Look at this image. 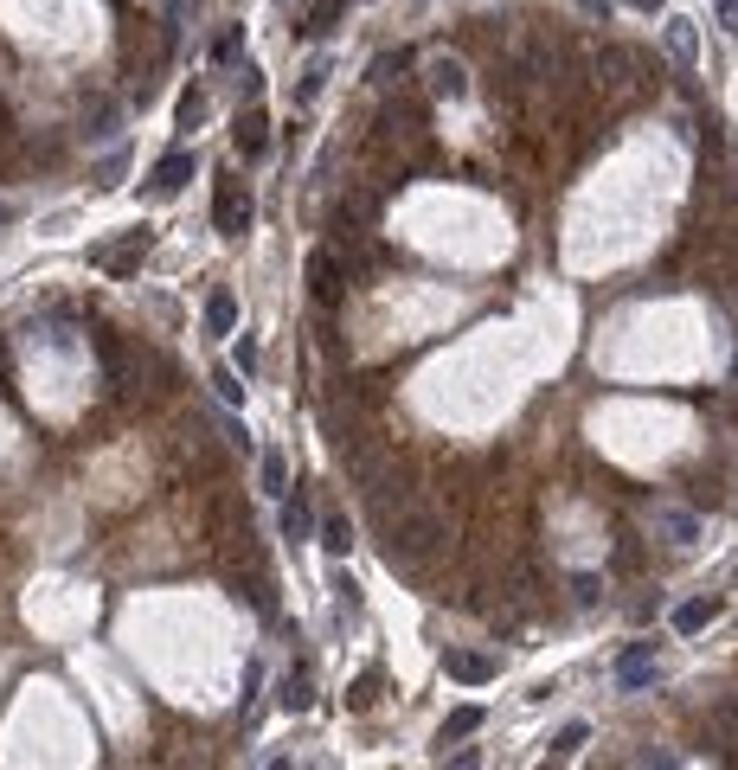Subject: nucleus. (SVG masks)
Segmentation results:
<instances>
[{"instance_id": "nucleus-1", "label": "nucleus", "mask_w": 738, "mask_h": 770, "mask_svg": "<svg viewBox=\"0 0 738 770\" xmlns=\"http://www.w3.org/2000/svg\"><path fill=\"white\" fill-rule=\"evenodd\" d=\"M251 219H257L251 187H244L238 174H225L219 187H212V231H219V238H244V231H251Z\"/></svg>"}, {"instance_id": "nucleus-2", "label": "nucleus", "mask_w": 738, "mask_h": 770, "mask_svg": "<svg viewBox=\"0 0 738 770\" xmlns=\"http://www.w3.org/2000/svg\"><path fill=\"white\" fill-rule=\"evenodd\" d=\"M347 283H353L347 257H334V251H315V257H309V289H315V302H321V308L341 302V296H347Z\"/></svg>"}, {"instance_id": "nucleus-3", "label": "nucleus", "mask_w": 738, "mask_h": 770, "mask_svg": "<svg viewBox=\"0 0 738 770\" xmlns=\"http://www.w3.org/2000/svg\"><path fill=\"white\" fill-rule=\"evenodd\" d=\"M148 251H155V231L135 225V231H122V244H103L97 264L110 270V276H129V270H142V257H148Z\"/></svg>"}, {"instance_id": "nucleus-4", "label": "nucleus", "mask_w": 738, "mask_h": 770, "mask_svg": "<svg viewBox=\"0 0 738 770\" xmlns=\"http://www.w3.org/2000/svg\"><path fill=\"white\" fill-rule=\"evenodd\" d=\"M187 180H193V148L161 154L155 174H148V199H174V193H187Z\"/></svg>"}, {"instance_id": "nucleus-5", "label": "nucleus", "mask_w": 738, "mask_h": 770, "mask_svg": "<svg viewBox=\"0 0 738 770\" xmlns=\"http://www.w3.org/2000/svg\"><path fill=\"white\" fill-rule=\"evenodd\" d=\"M642 71H649V65H642V52H629V45H604V52H597V77H604V90H629Z\"/></svg>"}, {"instance_id": "nucleus-6", "label": "nucleus", "mask_w": 738, "mask_h": 770, "mask_svg": "<svg viewBox=\"0 0 738 770\" xmlns=\"http://www.w3.org/2000/svg\"><path fill=\"white\" fill-rule=\"evenodd\" d=\"M232 154H238V161H264V154H270V116L257 110V103L238 116V129H232Z\"/></svg>"}, {"instance_id": "nucleus-7", "label": "nucleus", "mask_w": 738, "mask_h": 770, "mask_svg": "<svg viewBox=\"0 0 738 770\" xmlns=\"http://www.w3.org/2000/svg\"><path fill=\"white\" fill-rule=\"evenodd\" d=\"M276 706H283V713H309V706H315V668H309V661H296V668L283 674Z\"/></svg>"}, {"instance_id": "nucleus-8", "label": "nucleus", "mask_w": 738, "mask_h": 770, "mask_svg": "<svg viewBox=\"0 0 738 770\" xmlns=\"http://www.w3.org/2000/svg\"><path fill=\"white\" fill-rule=\"evenodd\" d=\"M655 674H661V668H655V649H649V642H629L623 661H617V687L636 693V687H649Z\"/></svg>"}, {"instance_id": "nucleus-9", "label": "nucleus", "mask_w": 738, "mask_h": 770, "mask_svg": "<svg viewBox=\"0 0 738 770\" xmlns=\"http://www.w3.org/2000/svg\"><path fill=\"white\" fill-rule=\"evenodd\" d=\"M122 122V103L116 97H84V142H110Z\"/></svg>"}, {"instance_id": "nucleus-10", "label": "nucleus", "mask_w": 738, "mask_h": 770, "mask_svg": "<svg viewBox=\"0 0 738 770\" xmlns=\"http://www.w3.org/2000/svg\"><path fill=\"white\" fill-rule=\"evenodd\" d=\"M649 520H655V533L668 539V546H694V539H700V520L687 514V507H655Z\"/></svg>"}, {"instance_id": "nucleus-11", "label": "nucleus", "mask_w": 738, "mask_h": 770, "mask_svg": "<svg viewBox=\"0 0 738 770\" xmlns=\"http://www.w3.org/2000/svg\"><path fill=\"white\" fill-rule=\"evenodd\" d=\"M443 674H450V681H463V687H482V681H495V661H488V655H469V649H450V655H443Z\"/></svg>"}, {"instance_id": "nucleus-12", "label": "nucleus", "mask_w": 738, "mask_h": 770, "mask_svg": "<svg viewBox=\"0 0 738 770\" xmlns=\"http://www.w3.org/2000/svg\"><path fill=\"white\" fill-rule=\"evenodd\" d=\"M315 527H321V520L309 514V495H302V488H289V495H283V539H289V546H302Z\"/></svg>"}, {"instance_id": "nucleus-13", "label": "nucleus", "mask_w": 738, "mask_h": 770, "mask_svg": "<svg viewBox=\"0 0 738 770\" xmlns=\"http://www.w3.org/2000/svg\"><path fill=\"white\" fill-rule=\"evenodd\" d=\"M719 610H726L719 597H694V604H681V610H674V636H700L706 623H719Z\"/></svg>"}, {"instance_id": "nucleus-14", "label": "nucleus", "mask_w": 738, "mask_h": 770, "mask_svg": "<svg viewBox=\"0 0 738 770\" xmlns=\"http://www.w3.org/2000/svg\"><path fill=\"white\" fill-rule=\"evenodd\" d=\"M232 328H238V296H232V289H212V296H206V334L225 341Z\"/></svg>"}, {"instance_id": "nucleus-15", "label": "nucleus", "mask_w": 738, "mask_h": 770, "mask_svg": "<svg viewBox=\"0 0 738 770\" xmlns=\"http://www.w3.org/2000/svg\"><path fill=\"white\" fill-rule=\"evenodd\" d=\"M257 475H264V495H276V501L289 495V456H283V450H264V456H257Z\"/></svg>"}, {"instance_id": "nucleus-16", "label": "nucleus", "mask_w": 738, "mask_h": 770, "mask_svg": "<svg viewBox=\"0 0 738 770\" xmlns=\"http://www.w3.org/2000/svg\"><path fill=\"white\" fill-rule=\"evenodd\" d=\"M315 539L334 552V559H347V552H353V520H347V514H328V520L315 527Z\"/></svg>"}, {"instance_id": "nucleus-17", "label": "nucleus", "mask_w": 738, "mask_h": 770, "mask_svg": "<svg viewBox=\"0 0 738 770\" xmlns=\"http://www.w3.org/2000/svg\"><path fill=\"white\" fill-rule=\"evenodd\" d=\"M482 706H456L450 719H443V732H437V745H456V738H469V732H482Z\"/></svg>"}, {"instance_id": "nucleus-18", "label": "nucleus", "mask_w": 738, "mask_h": 770, "mask_svg": "<svg viewBox=\"0 0 738 770\" xmlns=\"http://www.w3.org/2000/svg\"><path fill=\"white\" fill-rule=\"evenodd\" d=\"M463 65H456V58H430V90H437V97H463Z\"/></svg>"}, {"instance_id": "nucleus-19", "label": "nucleus", "mask_w": 738, "mask_h": 770, "mask_svg": "<svg viewBox=\"0 0 738 770\" xmlns=\"http://www.w3.org/2000/svg\"><path fill=\"white\" fill-rule=\"evenodd\" d=\"M668 52L681 58V71H694V26L687 20H668Z\"/></svg>"}, {"instance_id": "nucleus-20", "label": "nucleus", "mask_w": 738, "mask_h": 770, "mask_svg": "<svg viewBox=\"0 0 738 770\" xmlns=\"http://www.w3.org/2000/svg\"><path fill=\"white\" fill-rule=\"evenodd\" d=\"M379 681H386V674H379V668H366V674H360V681H353V687H347V706H353V713H366V706H373V700H379Z\"/></svg>"}, {"instance_id": "nucleus-21", "label": "nucleus", "mask_w": 738, "mask_h": 770, "mask_svg": "<svg viewBox=\"0 0 738 770\" xmlns=\"http://www.w3.org/2000/svg\"><path fill=\"white\" fill-rule=\"evenodd\" d=\"M694 142H700V154L706 161H719V154H726V135H719V122L700 110V122H694Z\"/></svg>"}, {"instance_id": "nucleus-22", "label": "nucleus", "mask_w": 738, "mask_h": 770, "mask_svg": "<svg viewBox=\"0 0 738 770\" xmlns=\"http://www.w3.org/2000/svg\"><path fill=\"white\" fill-rule=\"evenodd\" d=\"M584 738H591V726H584V719H572V726H559V732H552V758H572V751L584 745Z\"/></svg>"}, {"instance_id": "nucleus-23", "label": "nucleus", "mask_w": 738, "mask_h": 770, "mask_svg": "<svg viewBox=\"0 0 738 770\" xmlns=\"http://www.w3.org/2000/svg\"><path fill=\"white\" fill-rule=\"evenodd\" d=\"M199 122H206V90H187L180 97V129H199Z\"/></svg>"}, {"instance_id": "nucleus-24", "label": "nucleus", "mask_w": 738, "mask_h": 770, "mask_svg": "<svg viewBox=\"0 0 738 770\" xmlns=\"http://www.w3.org/2000/svg\"><path fill=\"white\" fill-rule=\"evenodd\" d=\"M321 84H328V65H309V77L296 84V97H302V103H315V97H321Z\"/></svg>"}, {"instance_id": "nucleus-25", "label": "nucleus", "mask_w": 738, "mask_h": 770, "mask_svg": "<svg viewBox=\"0 0 738 770\" xmlns=\"http://www.w3.org/2000/svg\"><path fill=\"white\" fill-rule=\"evenodd\" d=\"M257 687H264V668H257V661H244V693H238V706H244V713H251Z\"/></svg>"}, {"instance_id": "nucleus-26", "label": "nucleus", "mask_w": 738, "mask_h": 770, "mask_svg": "<svg viewBox=\"0 0 738 770\" xmlns=\"http://www.w3.org/2000/svg\"><path fill=\"white\" fill-rule=\"evenodd\" d=\"M238 373L257 379V341H251V334H238Z\"/></svg>"}, {"instance_id": "nucleus-27", "label": "nucleus", "mask_w": 738, "mask_h": 770, "mask_svg": "<svg viewBox=\"0 0 738 770\" xmlns=\"http://www.w3.org/2000/svg\"><path fill=\"white\" fill-rule=\"evenodd\" d=\"M238 45H244V33H219V39H212V58H219V65H232Z\"/></svg>"}, {"instance_id": "nucleus-28", "label": "nucleus", "mask_w": 738, "mask_h": 770, "mask_svg": "<svg viewBox=\"0 0 738 770\" xmlns=\"http://www.w3.org/2000/svg\"><path fill=\"white\" fill-rule=\"evenodd\" d=\"M244 373H232V366H219V373H212V385H219V398H244V385H238Z\"/></svg>"}, {"instance_id": "nucleus-29", "label": "nucleus", "mask_w": 738, "mask_h": 770, "mask_svg": "<svg viewBox=\"0 0 738 770\" xmlns=\"http://www.w3.org/2000/svg\"><path fill=\"white\" fill-rule=\"evenodd\" d=\"M572 591H578V604H597V591H604V584H597L591 572H578V578H572Z\"/></svg>"}, {"instance_id": "nucleus-30", "label": "nucleus", "mask_w": 738, "mask_h": 770, "mask_svg": "<svg viewBox=\"0 0 738 770\" xmlns=\"http://www.w3.org/2000/svg\"><path fill=\"white\" fill-rule=\"evenodd\" d=\"M116 180H122V154H116V161H103V167H97V187H116Z\"/></svg>"}, {"instance_id": "nucleus-31", "label": "nucleus", "mask_w": 738, "mask_h": 770, "mask_svg": "<svg viewBox=\"0 0 738 770\" xmlns=\"http://www.w3.org/2000/svg\"><path fill=\"white\" fill-rule=\"evenodd\" d=\"M719 20H726V33H738V0H719Z\"/></svg>"}, {"instance_id": "nucleus-32", "label": "nucleus", "mask_w": 738, "mask_h": 770, "mask_svg": "<svg viewBox=\"0 0 738 770\" xmlns=\"http://www.w3.org/2000/svg\"><path fill=\"white\" fill-rule=\"evenodd\" d=\"M629 7H642V13H655V7H661V0H629Z\"/></svg>"}, {"instance_id": "nucleus-33", "label": "nucleus", "mask_w": 738, "mask_h": 770, "mask_svg": "<svg viewBox=\"0 0 738 770\" xmlns=\"http://www.w3.org/2000/svg\"><path fill=\"white\" fill-rule=\"evenodd\" d=\"M7 219H13V206H7V199H0V225H7Z\"/></svg>"}, {"instance_id": "nucleus-34", "label": "nucleus", "mask_w": 738, "mask_h": 770, "mask_svg": "<svg viewBox=\"0 0 738 770\" xmlns=\"http://www.w3.org/2000/svg\"><path fill=\"white\" fill-rule=\"evenodd\" d=\"M0 379H7V347H0Z\"/></svg>"}]
</instances>
